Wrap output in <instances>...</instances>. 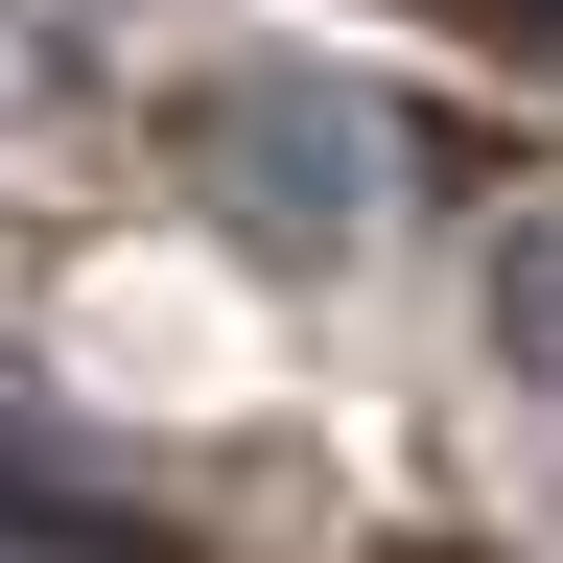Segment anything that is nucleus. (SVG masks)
I'll return each mask as SVG.
<instances>
[{
  "instance_id": "nucleus-1",
  "label": "nucleus",
  "mask_w": 563,
  "mask_h": 563,
  "mask_svg": "<svg viewBox=\"0 0 563 563\" xmlns=\"http://www.w3.org/2000/svg\"><path fill=\"white\" fill-rule=\"evenodd\" d=\"M517 352L563 376V235H517Z\"/></svg>"
}]
</instances>
